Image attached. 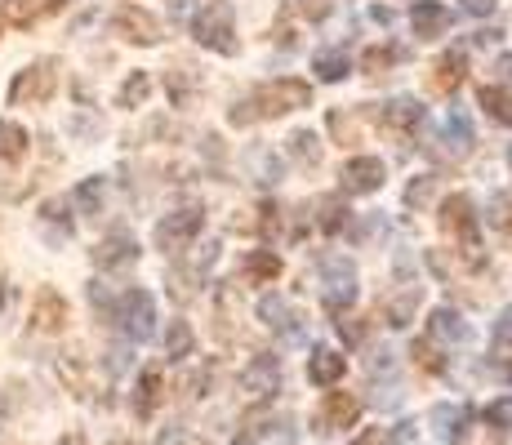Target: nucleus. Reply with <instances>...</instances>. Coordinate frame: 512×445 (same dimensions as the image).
I'll use <instances>...</instances> for the list:
<instances>
[{"mask_svg": "<svg viewBox=\"0 0 512 445\" xmlns=\"http://www.w3.org/2000/svg\"><path fill=\"white\" fill-rule=\"evenodd\" d=\"M410 356H415V365H423V370H428V374H446V361H441L437 348H432L428 339H419L415 348H410Z\"/></svg>", "mask_w": 512, "mask_h": 445, "instance_id": "72a5a7b5", "label": "nucleus"}, {"mask_svg": "<svg viewBox=\"0 0 512 445\" xmlns=\"http://www.w3.org/2000/svg\"><path fill=\"white\" fill-rule=\"evenodd\" d=\"M116 445H139V441H116Z\"/></svg>", "mask_w": 512, "mask_h": 445, "instance_id": "8fccbe9b", "label": "nucleus"}, {"mask_svg": "<svg viewBox=\"0 0 512 445\" xmlns=\"http://www.w3.org/2000/svg\"><path fill=\"white\" fill-rule=\"evenodd\" d=\"M116 316H121V330L130 334L134 343L152 339V330H156V303H152V294H147V290H125Z\"/></svg>", "mask_w": 512, "mask_h": 445, "instance_id": "39448f33", "label": "nucleus"}, {"mask_svg": "<svg viewBox=\"0 0 512 445\" xmlns=\"http://www.w3.org/2000/svg\"><path fill=\"white\" fill-rule=\"evenodd\" d=\"M432 85L441 89V94H455L459 85H464V54H446L437 63V76H432Z\"/></svg>", "mask_w": 512, "mask_h": 445, "instance_id": "a878e982", "label": "nucleus"}, {"mask_svg": "<svg viewBox=\"0 0 512 445\" xmlns=\"http://www.w3.org/2000/svg\"><path fill=\"white\" fill-rule=\"evenodd\" d=\"M156 445H205V441H196V437H187V432L170 428V432H161V441H156Z\"/></svg>", "mask_w": 512, "mask_h": 445, "instance_id": "37998d69", "label": "nucleus"}, {"mask_svg": "<svg viewBox=\"0 0 512 445\" xmlns=\"http://www.w3.org/2000/svg\"><path fill=\"white\" fill-rule=\"evenodd\" d=\"M441 227H446V232H455L459 241H464V259L477 267L481 263V241H477V219H472V201H468V196H450V201L441 205Z\"/></svg>", "mask_w": 512, "mask_h": 445, "instance_id": "20e7f679", "label": "nucleus"}, {"mask_svg": "<svg viewBox=\"0 0 512 445\" xmlns=\"http://www.w3.org/2000/svg\"><path fill=\"white\" fill-rule=\"evenodd\" d=\"M245 276H250L254 285H272L281 276V259L272 250H254L250 259H245Z\"/></svg>", "mask_w": 512, "mask_h": 445, "instance_id": "b1692460", "label": "nucleus"}, {"mask_svg": "<svg viewBox=\"0 0 512 445\" xmlns=\"http://www.w3.org/2000/svg\"><path fill=\"white\" fill-rule=\"evenodd\" d=\"M361 414V401L352 392H330L326 405L317 414V432H339V428H352Z\"/></svg>", "mask_w": 512, "mask_h": 445, "instance_id": "f8f14e48", "label": "nucleus"}, {"mask_svg": "<svg viewBox=\"0 0 512 445\" xmlns=\"http://www.w3.org/2000/svg\"><path fill=\"white\" fill-rule=\"evenodd\" d=\"M161 397H165L161 370H143L139 374V388H134V414H139V419H152L156 405H161Z\"/></svg>", "mask_w": 512, "mask_h": 445, "instance_id": "f3484780", "label": "nucleus"}, {"mask_svg": "<svg viewBox=\"0 0 512 445\" xmlns=\"http://www.w3.org/2000/svg\"><path fill=\"white\" fill-rule=\"evenodd\" d=\"M201 227H205L201 210H174L156 223V245H161L165 254H179L192 245V236H201Z\"/></svg>", "mask_w": 512, "mask_h": 445, "instance_id": "423d86ee", "label": "nucleus"}, {"mask_svg": "<svg viewBox=\"0 0 512 445\" xmlns=\"http://www.w3.org/2000/svg\"><path fill=\"white\" fill-rule=\"evenodd\" d=\"M495 227H512V196H499L495 201V214H490Z\"/></svg>", "mask_w": 512, "mask_h": 445, "instance_id": "ea45409f", "label": "nucleus"}, {"mask_svg": "<svg viewBox=\"0 0 512 445\" xmlns=\"http://www.w3.org/2000/svg\"><path fill=\"white\" fill-rule=\"evenodd\" d=\"M495 339H499V343H512V308H508L504 316H499V325H495Z\"/></svg>", "mask_w": 512, "mask_h": 445, "instance_id": "a18cd8bd", "label": "nucleus"}, {"mask_svg": "<svg viewBox=\"0 0 512 445\" xmlns=\"http://www.w3.org/2000/svg\"><path fill=\"white\" fill-rule=\"evenodd\" d=\"M432 339H441V343H468L464 316L450 312V308H437V312H432Z\"/></svg>", "mask_w": 512, "mask_h": 445, "instance_id": "412c9836", "label": "nucleus"}, {"mask_svg": "<svg viewBox=\"0 0 512 445\" xmlns=\"http://www.w3.org/2000/svg\"><path fill=\"white\" fill-rule=\"evenodd\" d=\"M410 27H415V36L432 41V36H441L450 27V9L441 5V0H415V9H410Z\"/></svg>", "mask_w": 512, "mask_h": 445, "instance_id": "2eb2a0df", "label": "nucleus"}, {"mask_svg": "<svg viewBox=\"0 0 512 445\" xmlns=\"http://www.w3.org/2000/svg\"><path fill=\"white\" fill-rule=\"evenodd\" d=\"M147 94H152V76H147V72H134L130 81L121 85V94H116V103H121V107H139Z\"/></svg>", "mask_w": 512, "mask_h": 445, "instance_id": "c756f323", "label": "nucleus"}, {"mask_svg": "<svg viewBox=\"0 0 512 445\" xmlns=\"http://www.w3.org/2000/svg\"><path fill=\"white\" fill-rule=\"evenodd\" d=\"M41 214H45V223L54 227V236H58V241H67V232H72V223H67V210H63V201H49Z\"/></svg>", "mask_w": 512, "mask_h": 445, "instance_id": "e433bc0d", "label": "nucleus"}, {"mask_svg": "<svg viewBox=\"0 0 512 445\" xmlns=\"http://www.w3.org/2000/svg\"><path fill=\"white\" fill-rule=\"evenodd\" d=\"M281 388V365L277 356H254L250 365L241 370V392L250 401H272Z\"/></svg>", "mask_w": 512, "mask_h": 445, "instance_id": "6e6552de", "label": "nucleus"}, {"mask_svg": "<svg viewBox=\"0 0 512 445\" xmlns=\"http://www.w3.org/2000/svg\"><path fill=\"white\" fill-rule=\"evenodd\" d=\"M432 428H437L441 441L459 445L468 437V428H472V410L468 405H437V410H432Z\"/></svg>", "mask_w": 512, "mask_h": 445, "instance_id": "4468645a", "label": "nucleus"}, {"mask_svg": "<svg viewBox=\"0 0 512 445\" xmlns=\"http://www.w3.org/2000/svg\"><path fill=\"white\" fill-rule=\"evenodd\" d=\"M308 379L321 383V388L339 383V379H343V356L334 352V348H317V352L308 356Z\"/></svg>", "mask_w": 512, "mask_h": 445, "instance_id": "a211bd4d", "label": "nucleus"}, {"mask_svg": "<svg viewBox=\"0 0 512 445\" xmlns=\"http://www.w3.org/2000/svg\"><path fill=\"white\" fill-rule=\"evenodd\" d=\"M72 0H5V18L14 27H36L41 18L58 14V9H67Z\"/></svg>", "mask_w": 512, "mask_h": 445, "instance_id": "dca6fc26", "label": "nucleus"}, {"mask_svg": "<svg viewBox=\"0 0 512 445\" xmlns=\"http://www.w3.org/2000/svg\"><path fill=\"white\" fill-rule=\"evenodd\" d=\"M277 428V419H272L268 410H254V414H245L241 419V428L232 432V445H259L268 432Z\"/></svg>", "mask_w": 512, "mask_h": 445, "instance_id": "aec40b11", "label": "nucleus"}, {"mask_svg": "<svg viewBox=\"0 0 512 445\" xmlns=\"http://www.w3.org/2000/svg\"><path fill=\"white\" fill-rule=\"evenodd\" d=\"M383 187V161L379 156H352L343 165V192L352 196H366V192H379Z\"/></svg>", "mask_w": 512, "mask_h": 445, "instance_id": "9d476101", "label": "nucleus"}, {"mask_svg": "<svg viewBox=\"0 0 512 445\" xmlns=\"http://www.w3.org/2000/svg\"><path fill=\"white\" fill-rule=\"evenodd\" d=\"M259 316L272 325V330H281V334H299V325H294L299 316H294V308L281 299V294H268V299L259 303Z\"/></svg>", "mask_w": 512, "mask_h": 445, "instance_id": "6ab92c4d", "label": "nucleus"}, {"mask_svg": "<svg viewBox=\"0 0 512 445\" xmlns=\"http://www.w3.org/2000/svg\"><path fill=\"white\" fill-rule=\"evenodd\" d=\"M388 441H392V437H388L383 428H366V432H361V437L352 441V445H388Z\"/></svg>", "mask_w": 512, "mask_h": 445, "instance_id": "c03bdc74", "label": "nucleus"}, {"mask_svg": "<svg viewBox=\"0 0 512 445\" xmlns=\"http://www.w3.org/2000/svg\"><path fill=\"white\" fill-rule=\"evenodd\" d=\"M477 103L486 107V116H490L495 125H512V94H508V89H499V85H481Z\"/></svg>", "mask_w": 512, "mask_h": 445, "instance_id": "4be33fe9", "label": "nucleus"}, {"mask_svg": "<svg viewBox=\"0 0 512 445\" xmlns=\"http://www.w3.org/2000/svg\"><path fill=\"white\" fill-rule=\"evenodd\" d=\"M27 152V130L14 121H0V161H18Z\"/></svg>", "mask_w": 512, "mask_h": 445, "instance_id": "bb28decb", "label": "nucleus"}, {"mask_svg": "<svg viewBox=\"0 0 512 445\" xmlns=\"http://www.w3.org/2000/svg\"><path fill=\"white\" fill-rule=\"evenodd\" d=\"M486 423H490V428H499V432H508L512 428V397L490 401L486 405Z\"/></svg>", "mask_w": 512, "mask_h": 445, "instance_id": "c9c22d12", "label": "nucleus"}, {"mask_svg": "<svg viewBox=\"0 0 512 445\" xmlns=\"http://www.w3.org/2000/svg\"><path fill=\"white\" fill-rule=\"evenodd\" d=\"M392 63H397V49H392V45H374V49H366V58H361V67H366V72L370 76H379V72H388V67Z\"/></svg>", "mask_w": 512, "mask_h": 445, "instance_id": "473e14b6", "label": "nucleus"}, {"mask_svg": "<svg viewBox=\"0 0 512 445\" xmlns=\"http://www.w3.org/2000/svg\"><path fill=\"white\" fill-rule=\"evenodd\" d=\"M112 32L121 36V41H130V45H156L161 41V23H156V14H147L143 5H121L116 9Z\"/></svg>", "mask_w": 512, "mask_h": 445, "instance_id": "0eeeda50", "label": "nucleus"}, {"mask_svg": "<svg viewBox=\"0 0 512 445\" xmlns=\"http://www.w3.org/2000/svg\"><path fill=\"white\" fill-rule=\"evenodd\" d=\"M63 445H85V437H76V432H72V437H63Z\"/></svg>", "mask_w": 512, "mask_h": 445, "instance_id": "de8ad7c7", "label": "nucleus"}, {"mask_svg": "<svg viewBox=\"0 0 512 445\" xmlns=\"http://www.w3.org/2000/svg\"><path fill=\"white\" fill-rule=\"evenodd\" d=\"M415 308H419V285H415V290H406L401 299H392L388 308H383V316H388V325H397V330H401V325L415 321Z\"/></svg>", "mask_w": 512, "mask_h": 445, "instance_id": "cd10ccee", "label": "nucleus"}, {"mask_svg": "<svg viewBox=\"0 0 512 445\" xmlns=\"http://www.w3.org/2000/svg\"><path fill=\"white\" fill-rule=\"evenodd\" d=\"M290 152H294V156H303L308 165H317V161H321V147H317V138H312L308 130H299V134L290 138Z\"/></svg>", "mask_w": 512, "mask_h": 445, "instance_id": "f704fd0d", "label": "nucleus"}, {"mask_svg": "<svg viewBox=\"0 0 512 445\" xmlns=\"http://www.w3.org/2000/svg\"><path fill=\"white\" fill-rule=\"evenodd\" d=\"M90 259H94L98 272H121V267L139 263V245H134L130 232H112V236H103V241L94 245Z\"/></svg>", "mask_w": 512, "mask_h": 445, "instance_id": "1a4fd4ad", "label": "nucleus"}, {"mask_svg": "<svg viewBox=\"0 0 512 445\" xmlns=\"http://www.w3.org/2000/svg\"><path fill=\"white\" fill-rule=\"evenodd\" d=\"M423 121V107L415 98H397V103H388V112H383V125H392V130H415Z\"/></svg>", "mask_w": 512, "mask_h": 445, "instance_id": "393cba45", "label": "nucleus"}, {"mask_svg": "<svg viewBox=\"0 0 512 445\" xmlns=\"http://www.w3.org/2000/svg\"><path fill=\"white\" fill-rule=\"evenodd\" d=\"M317 210H321V219H317V223H321V232H339V227L348 223V205H343L339 196H326V201H321Z\"/></svg>", "mask_w": 512, "mask_h": 445, "instance_id": "2f4dec72", "label": "nucleus"}, {"mask_svg": "<svg viewBox=\"0 0 512 445\" xmlns=\"http://www.w3.org/2000/svg\"><path fill=\"white\" fill-rule=\"evenodd\" d=\"M330 130L339 134V143H357V121L348 112H330Z\"/></svg>", "mask_w": 512, "mask_h": 445, "instance_id": "4c0bfd02", "label": "nucleus"}, {"mask_svg": "<svg viewBox=\"0 0 512 445\" xmlns=\"http://www.w3.org/2000/svg\"><path fill=\"white\" fill-rule=\"evenodd\" d=\"M432 183H437V178H419V183H410V187H406V201L415 205V210H423V205L432 201Z\"/></svg>", "mask_w": 512, "mask_h": 445, "instance_id": "58836bf2", "label": "nucleus"}, {"mask_svg": "<svg viewBox=\"0 0 512 445\" xmlns=\"http://www.w3.org/2000/svg\"><path fill=\"white\" fill-rule=\"evenodd\" d=\"M196 348V334L187 321H170L165 325V361H183V356H192Z\"/></svg>", "mask_w": 512, "mask_h": 445, "instance_id": "5701e85b", "label": "nucleus"}, {"mask_svg": "<svg viewBox=\"0 0 512 445\" xmlns=\"http://www.w3.org/2000/svg\"><path fill=\"white\" fill-rule=\"evenodd\" d=\"M0 27H5V18H0Z\"/></svg>", "mask_w": 512, "mask_h": 445, "instance_id": "3c124183", "label": "nucleus"}, {"mask_svg": "<svg viewBox=\"0 0 512 445\" xmlns=\"http://www.w3.org/2000/svg\"><path fill=\"white\" fill-rule=\"evenodd\" d=\"M192 36H196V41H201L205 49H214V54H236V23H232V5H223V0L205 5L201 14L192 18Z\"/></svg>", "mask_w": 512, "mask_h": 445, "instance_id": "f03ea898", "label": "nucleus"}, {"mask_svg": "<svg viewBox=\"0 0 512 445\" xmlns=\"http://www.w3.org/2000/svg\"><path fill=\"white\" fill-rule=\"evenodd\" d=\"M339 334H343V339H348V343H357L366 330H361V321H357V316H343V312H339Z\"/></svg>", "mask_w": 512, "mask_h": 445, "instance_id": "a19ab883", "label": "nucleus"}, {"mask_svg": "<svg viewBox=\"0 0 512 445\" xmlns=\"http://www.w3.org/2000/svg\"><path fill=\"white\" fill-rule=\"evenodd\" d=\"M317 72H321V81H343V76H348V54H343V49L317 54Z\"/></svg>", "mask_w": 512, "mask_h": 445, "instance_id": "7c9ffc66", "label": "nucleus"}, {"mask_svg": "<svg viewBox=\"0 0 512 445\" xmlns=\"http://www.w3.org/2000/svg\"><path fill=\"white\" fill-rule=\"evenodd\" d=\"M499 67H504V72H508V76H512V58H504V63H499Z\"/></svg>", "mask_w": 512, "mask_h": 445, "instance_id": "09e8293b", "label": "nucleus"}, {"mask_svg": "<svg viewBox=\"0 0 512 445\" xmlns=\"http://www.w3.org/2000/svg\"><path fill=\"white\" fill-rule=\"evenodd\" d=\"M67 325V299L58 290H41L36 294V308H32V330L54 334Z\"/></svg>", "mask_w": 512, "mask_h": 445, "instance_id": "ddd939ff", "label": "nucleus"}, {"mask_svg": "<svg viewBox=\"0 0 512 445\" xmlns=\"http://www.w3.org/2000/svg\"><path fill=\"white\" fill-rule=\"evenodd\" d=\"M357 276H352V263H343V259H326V308L339 316L343 308H348L352 299H357Z\"/></svg>", "mask_w": 512, "mask_h": 445, "instance_id": "9b49d317", "label": "nucleus"}, {"mask_svg": "<svg viewBox=\"0 0 512 445\" xmlns=\"http://www.w3.org/2000/svg\"><path fill=\"white\" fill-rule=\"evenodd\" d=\"M464 9H468V14H490V9H495V0H464Z\"/></svg>", "mask_w": 512, "mask_h": 445, "instance_id": "49530a36", "label": "nucleus"}, {"mask_svg": "<svg viewBox=\"0 0 512 445\" xmlns=\"http://www.w3.org/2000/svg\"><path fill=\"white\" fill-rule=\"evenodd\" d=\"M58 89V63L54 58H45V63H32L27 72H18L14 81H9V103L23 107V103H49Z\"/></svg>", "mask_w": 512, "mask_h": 445, "instance_id": "7ed1b4c3", "label": "nucleus"}, {"mask_svg": "<svg viewBox=\"0 0 512 445\" xmlns=\"http://www.w3.org/2000/svg\"><path fill=\"white\" fill-rule=\"evenodd\" d=\"M308 103H312V89L303 81H290V76L263 81L241 107H232V125H250V121H259V116H285V112L308 107Z\"/></svg>", "mask_w": 512, "mask_h": 445, "instance_id": "f257e3e1", "label": "nucleus"}, {"mask_svg": "<svg viewBox=\"0 0 512 445\" xmlns=\"http://www.w3.org/2000/svg\"><path fill=\"white\" fill-rule=\"evenodd\" d=\"M103 192H107L103 178H85V183L76 187V210H81V214H98V210H103Z\"/></svg>", "mask_w": 512, "mask_h": 445, "instance_id": "c85d7f7f", "label": "nucleus"}, {"mask_svg": "<svg viewBox=\"0 0 512 445\" xmlns=\"http://www.w3.org/2000/svg\"><path fill=\"white\" fill-rule=\"evenodd\" d=\"M187 388V397H205V388H210V370H201V374H192V379L183 383Z\"/></svg>", "mask_w": 512, "mask_h": 445, "instance_id": "79ce46f5", "label": "nucleus"}]
</instances>
